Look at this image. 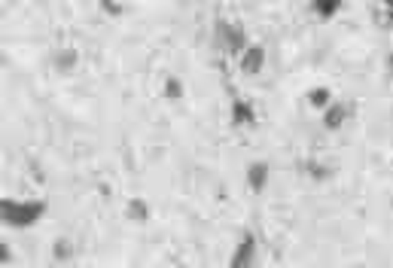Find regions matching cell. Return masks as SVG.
Here are the masks:
<instances>
[{
    "mask_svg": "<svg viewBox=\"0 0 393 268\" xmlns=\"http://www.w3.org/2000/svg\"><path fill=\"white\" fill-rule=\"evenodd\" d=\"M46 214V201L40 198H4V226L31 229Z\"/></svg>",
    "mask_w": 393,
    "mask_h": 268,
    "instance_id": "6da1fadb",
    "label": "cell"
},
{
    "mask_svg": "<svg viewBox=\"0 0 393 268\" xmlns=\"http://www.w3.org/2000/svg\"><path fill=\"white\" fill-rule=\"evenodd\" d=\"M238 64H241V71L247 76H256L262 71V64H265V46H262V43H247L244 52L238 55Z\"/></svg>",
    "mask_w": 393,
    "mask_h": 268,
    "instance_id": "3957f363",
    "label": "cell"
},
{
    "mask_svg": "<svg viewBox=\"0 0 393 268\" xmlns=\"http://www.w3.org/2000/svg\"><path fill=\"white\" fill-rule=\"evenodd\" d=\"M347 119H351V107H347L344 100H332L327 110H320V122H323V128H327V131L344 128Z\"/></svg>",
    "mask_w": 393,
    "mask_h": 268,
    "instance_id": "277c9868",
    "label": "cell"
},
{
    "mask_svg": "<svg viewBox=\"0 0 393 268\" xmlns=\"http://www.w3.org/2000/svg\"><path fill=\"white\" fill-rule=\"evenodd\" d=\"M256 250H260V244H256V234L253 232H244L238 244H235V253H232V265L235 268H244V265H253L256 262Z\"/></svg>",
    "mask_w": 393,
    "mask_h": 268,
    "instance_id": "7a4b0ae2",
    "label": "cell"
},
{
    "mask_svg": "<svg viewBox=\"0 0 393 268\" xmlns=\"http://www.w3.org/2000/svg\"><path fill=\"white\" fill-rule=\"evenodd\" d=\"M76 61H80V55H76V49H61L58 55H55V67H58L61 73L73 71V67H76Z\"/></svg>",
    "mask_w": 393,
    "mask_h": 268,
    "instance_id": "7c38bea8",
    "label": "cell"
},
{
    "mask_svg": "<svg viewBox=\"0 0 393 268\" xmlns=\"http://www.w3.org/2000/svg\"><path fill=\"white\" fill-rule=\"evenodd\" d=\"M229 119H232V125H235V128H247V125H253V122H256V107H253L247 98H235V100H232V107H229Z\"/></svg>",
    "mask_w": 393,
    "mask_h": 268,
    "instance_id": "8992f818",
    "label": "cell"
},
{
    "mask_svg": "<svg viewBox=\"0 0 393 268\" xmlns=\"http://www.w3.org/2000/svg\"><path fill=\"white\" fill-rule=\"evenodd\" d=\"M183 95H186V86H183L180 76H168L165 80V98L168 100H183Z\"/></svg>",
    "mask_w": 393,
    "mask_h": 268,
    "instance_id": "8fae6325",
    "label": "cell"
},
{
    "mask_svg": "<svg viewBox=\"0 0 393 268\" xmlns=\"http://www.w3.org/2000/svg\"><path fill=\"white\" fill-rule=\"evenodd\" d=\"M332 100H335V98H332V92H330L327 86H314L311 92H308V104H311L314 110H327Z\"/></svg>",
    "mask_w": 393,
    "mask_h": 268,
    "instance_id": "30bf717a",
    "label": "cell"
},
{
    "mask_svg": "<svg viewBox=\"0 0 393 268\" xmlns=\"http://www.w3.org/2000/svg\"><path fill=\"white\" fill-rule=\"evenodd\" d=\"M220 31H223V37H226V49H229L232 55H241V52H244V46H247L244 31H241L238 25H223Z\"/></svg>",
    "mask_w": 393,
    "mask_h": 268,
    "instance_id": "ba28073f",
    "label": "cell"
},
{
    "mask_svg": "<svg viewBox=\"0 0 393 268\" xmlns=\"http://www.w3.org/2000/svg\"><path fill=\"white\" fill-rule=\"evenodd\" d=\"M71 253H73V247H71V241H58V247H55V259H71Z\"/></svg>",
    "mask_w": 393,
    "mask_h": 268,
    "instance_id": "5bb4252c",
    "label": "cell"
},
{
    "mask_svg": "<svg viewBox=\"0 0 393 268\" xmlns=\"http://www.w3.org/2000/svg\"><path fill=\"white\" fill-rule=\"evenodd\" d=\"M150 214H153V207H150V201H143V198H128V205H126V217L131 220V222H147L150 220Z\"/></svg>",
    "mask_w": 393,
    "mask_h": 268,
    "instance_id": "52a82bcc",
    "label": "cell"
},
{
    "mask_svg": "<svg viewBox=\"0 0 393 268\" xmlns=\"http://www.w3.org/2000/svg\"><path fill=\"white\" fill-rule=\"evenodd\" d=\"M247 186L253 189V192H262V189L272 183V165L268 162H262V159H256V162H250L247 165Z\"/></svg>",
    "mask_w": 393,
    "mask_h": 268,
    "instance_id": "5b68a950",
    "label": "cell"
},
{
    "mask_svg": "<svg viewBox=\"0 0 393 268\" xmlns=\"http://www.w3.org/2000/svg\"><path fill=\"white\" fill-rule=\"evenodd\" d=\"M101 9H104L107 16H122L126 13V4H122V0H101Z\"/></svg>",
    "mask_w": 393,
    "mask_h": 268,
    "instance_id": "4fadbf2b",
    "label": "cell"
},
{
    "mask_svg": "<svg viewBox=\"0 0 393 268\" xmlns=\"http://www.w3.org/2000/svg\"><path fill=\"white\" fill-rule=\"evenodd\" d=\"M381 4H384L387 9H393V0H381Z\"/></svg>",
    "mask_w": 393,
    "mask_h": 268,
    "instance_id": "9a60e30c",
    "label": "cell"
},
{
    "mask_svg": "<svg viewBox=\"0 0 393 268\" xmlns=\"http://www.w3.org/2000/svg\"><path fill=\"white\" fill-rule=\"evenodd\" d=\"M342 6H344V0H311V9L317 19H335L342 13Z\"/></svg>",
    "mask_w": 393,
    "mask_h": 268,
    "instance_id": "9c48e42d",
    "label": "cell"
}]
</instances>
